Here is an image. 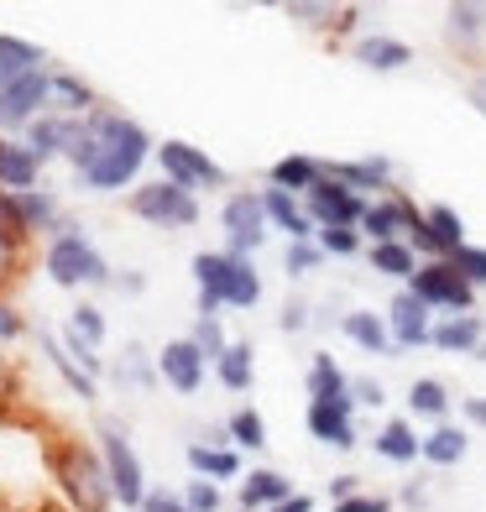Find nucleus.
Masks as SVG:
<instances>
[{
	"instance_id": "nucleus-44",
	"label": "nucleus",
	"mask_w": 486,
	"mask_h": 512,
	"mask_svg": "<svg viewBox=\"0 0 486 512\" xmlns=\"http://www.w3.org/2000/svg\"><path fill=\"white\" fill-rule=\"evenodd\" d=\"M319 262H324L319 241H288V251H283L288 277H309V272H319Z\"/></svg>"
},
{
	"instance_id": "nucleus-41",
	"label": "nucleus",
	"mask_w": 486,
	"mask_h": 512,
	"mask_svg": "<svg viewBox=\"0 0 486 512\" xmlns=\"http://www.w3.org/2000/svg\"><path fill=\"white\" fill-rule=\"evenodd\" d=\"M189 340L204 351V361H210V366L230 351V335L220 330V319H215V314H199V319H194V330H189Z\"/></svg>"
},
{
	"instance_id": "nucleus-13",
	"label": "nucleus",
	"mask_w": 486,
	"mask_h": 512,
	"mask_svg": "<svg viewBox=\"0 0 486 512\" xmlns=\"http://www.w3.org/2000/svg\"><path fill=\"white\" fill-rule=\"evenodd\" d=\"M48 89H53V74H32L11 89H0V136H27V126L48 115Z\"/></svg>"
},
{
	"instance_id": "nucleus-9",
	"label": "nucleus",
	"mask_w": 486,
	"mask_h": 512,
	"mask_svg": "<svg viewBox=\"0 0 486 512\" xmlns=\"http://www.w3.org/2000/svg\"><path fill=\"white\" fill-rule=\"evenodd\" d=\"M408 288L419 293L434 314H476V288L450 262H424L419 272H413Z\"/></svg>"
},
{
	"instance_id": "nucleus-35",
	"label": "nucleus",
	"mask_w": 486,
	"mask_h": 512,
	"mask_svg": "<svg viewBox=\"0 0 486 512\" xmlns=\"http://www.w3.org/2000/svg\"><path fill=\"white\" fill-rule=\"evenodd\" d=\"M304 387H309V403H340V398H351V377H345V371L335 366V356H324V351H314Z\"/></svg>"
},
{
	"instance_id": "nucleus-45",
	"label": "nucleus",
	"mask_w": 486,
	"mask_h": 512,
	"mask_svg": "<svg viewBox=\"0 0 486 512\" xmlns=\"http://www.w3.org/2000/svg\"><path fill=\"white\" fill-rule=\"evenodd\" d=\"M450 267L460 272V277H466V283L481 293L486 288V246H460L455 256H450Z\"/></svg>"
},
{
	"instance_id": "nucleus-31",
	"label": "nucleus",
	"mask_w": 486,
	"mask_h": 512,
	"mask_svg": "<svg viewBox=\"0 0 486 512\" xmlns=\"http://www.w3.org/2000/svg\"><path fill=\"white\" fill-rule=\"evenodd\" d=\"M471 450V429L466 424H434L424 434V465H434V471H450V465H460Z\"/></svg>"
},
{
	"instance_id": "nucleus-59",
	"label": "nucleus",
	"mask_w": 486,
	"mask_h": 512,
	"mask_svg": "<svg viewBox=\"0 0 486 512\" xmlns=\"http://www.w3.org/2000/svg\"><path fill=\"white\" fill-rule=\"evenodd\" d=\"M403 502L408 507H424V486H403Z\"/></svg>"
},
{
	"instance_id": "nucleus-27",
	"label": "nucleus",
	"mask_w": 486,
	"mask_h": 512,
	"mask_svg": "<svg viewBox=\"0 0 486 512\" xmlns=\"http://www.w3.org/2000/svg\"><path fill=\"white\" fill-rule=\"evenodd\" d=\"M351 58H356L361 68H372V74H398V68H408V63H413V48H408L403 37L372 32V37H361L356 48H351Z\"/></svg>"
},
{
	"instance_id": "nucleus-11",
	"label": "nucleus",
	"mask_w": 486,
	"mask_h": 512,
	"mask_svg": "<svg viewBox=\"0 0 486 512\" xmlns=\"http://www.w3.org/2000/svg\"><path fill=\"white\" fill-rule=\"evenodd\" d=\"M366 204H372V199L351 194V189H345V183H335L330 173H324V178L314 183V189L304 194V209H309L314 230H335V225H345V230H361Z\"/></svg>"
},
{
	"instance_id": "nucleus-34",
	"label": "nucleus",
	"mask_w": 486,
	"mask_h": 512,
	"mask_svg": "<svg viewBox=\"0 0 486 512\" xmlns=\"http://www.w3.org/2000/svg\"><path fill=\"white\" fill-rule=\"evenodd\" d=\"M42 356H48V366L68 382V392H74V398H84V403H95V398H100V382L89 377V371L63 351V340H58V335H42Z\"/></svg>"
},
{
	"instance_id": "nucleus-3",
	"label": "nucleus",
	"mask_w": 486,
	"mask_h": 512,
	"mask_svg": "<svg viewBox=\"0 0 486 512\" xmlns=\"http://www.w3.org/2000/svg\"><path fill=\"white\" fill-rule=\"evenodd\" d=\"M194 283H199V314H215V319H220V309H257L262 304V272L251 256L199 251Z\"/></svg>"
},
{
	"instance_id": "nucleus-16",
	"label": "nucleus",
	"mask_w": 486,
	"mask_h": 512,
	"mask_svg": "<svg viewBox=\"0 0 486 512\" xmlns=\"http://www.w3.org/2000/svg\"><path fill=\"white\" fill-rule=\"evenodd\" d=\"M283 16L293 21V27H304V32H319V37H345V32H356L361 6H335V0H288Z\"/></svg>"
},
{
	"instance_id": "nucleus-18",
	"label": "nucleus",
	"mask_w": 486,
	"mask_h": 512,
	"mask_svg": "<svg viewBox=\"0 0 486 512\" xmlns=\"http://www.w3.org/2000/svg\"><path fill=\"white\" fill-rule=\"evenodd\" d=\"M79 131H84V121H68V115H42V121H32L27 126V136H21V142L32 147V157L42 162V168H48L53 157H68L74 152V142H79Z\"/></svg>"
},
{
	"instance_id": "nucleus-21",
	"label": "nucleus",
	"mask_w": 486,
	"mask_h": 512,
	"mask_svg": "<svg viewBox=\"0 0 486 512\" xmlns=\"http://www.w3.org/2000/svg\"><path fill=\"white\" fill-rule=\"evenodd\" d=\"M429 345H434V351H445V356H481L486 319L481 314H439Z\"/></svg>"
},
{
	"instance_id": "nucleus-46",
	"label": "nucleus",
	"mask_w": 486,
	"mask_h": 512,
	"mask_svg": "<svg viewBox=\"0 0 486 512\" xmlns=\"http://www.w3.org/2000/svg\"><path fill=\"white\" fill-rule=\"evenodd\" d=\"M319 251L324 256H356L361 246H366V236H361V230H345V225H335V230H319Z\"/></svg>"
},
{
	"instance_id": "nucleus-38",
	"label": "nucleus",
	"mask_w": 486,
	"mask_h": 512,
	"mask_svg": "<svg viewBox=\"0 0 486 512\" xmlns=\"http://www.w3.org/2000/svg\"><path fill=\"white\" fill-rule=\"evenodd\" d=\"M27 418V387H21V371L0 356V424H21Z\"/></svg>"
},
{
	"instance_id": "nucleus-57",
	"label": "nucleus",
	"mask_w": 486,
	"mask_h": 512,
	"mask_svg": "<svg viewBox=\"0 0 486 512\" xmlns=\"http://www.w3.org/2000/svg\"><path fill=\"white\" fill-rule=\"evenodd\" d=\"M361 492V476H335L330 481V502H345V497H356Z\"/></svg>"
},
{
	"instance_id": "nucleus-48",
	"label": "nucleus",
	"mask_w": 486,
	"mask_h": 512,
	"mask_svg": "<svg viewBox=\"0 0 486 512\" xmlns=\"http://www.w3.org/2000/svg\"><path fill=\"white\" fill-rule=\"evenodd\" d=\"M58 340H63V351H68V356H74V361H79V366L89 371V377H95V382H100V371H105V361H100V351H95V345H84L79 335H68V330H63Z\"/></svg>"
},
{
	"instance_id": "nucleus-25",
	"label": "nucleus",
	"mask_w": 486,
	"mask_h": 512,
	"mask_svg": "<svg viewBox=\"0 0 486 512\" xmlns=\"http://www.w3.org/2000/svg\"><path fill=\"white\" fill-rule=\"evenodd\" d=\"M340 335L361 345L366 356H387V351H398L392 345V330H387V314L377 309H351V314H340Z\"/></svg>"
},
{
	"instance_id": "nucleus-33",
	"label": "nucleus",
	"mask_w": 486,
	"mask_h": 512,
	"mask_svg": "<svg viewBox=\"0 0 486 512\" xmlns=\"http://www.w3.org/2000/svg\"><path fill=\"white\" fill-rule=\"evenodd\" d=\"M366 262H372L377 277H392V283H413V272H419V251H413L408 241H382V246H366Z\"/></svg>"
},
{
	"instance_id": "nucleus-42",
	"label": "nucleus",
	"mask_w": 486,
	"mask_h": 512,
	"mask_svg": "<svg viewBox=\"0 0 486 512\" xmlns=\"http://www.w3.org/2000/svg\"><path fill=\"white\" fill-rule=\"evenodd\" d=\"M0 236H6L11 246H21V251H32V230H27V220H21V204H16L11 189H0Z\"/></svg>"
},
{
	"instance_id": "nucleus-47",
	"label": "nucleus",
	"mask_w": 486,
	"mask_h": 512,
	"mask_svg": "<svg viewBox=\"0 0 486 512\" xmlns=\"http://www.w3.org/2000/svg\"><path fill=\"white\" fill-rule=\"evenodd\" d=\"M183 502H189L194 512H220L225 507V497H220V481H189V486H183Z\"/></svg>"
},
{
	"instance_id": "nucleus-51",
	"label": "nucleus",
	"mask_w": 486,
	"mask_h": 512,
	"mask_svg": "<svg viewBox=\"0 0 486 512\" xmlns=\"http://www.w3.org/2000/svg\"><path fill=\"white\" fill-rule=\"evenodd\" d=\"M351 398H356V408H382L387 392H382L377 377H351Z\"/></svg>"
},
{
	"instance_id": "nucleus-43",
	"label": "nucleus",
	"mask_w": 486,
	"mask_h": 512,
	"mask_svg": "<svg viewBox=\"0 0 486 512\" xmlns=\"http://www.w3.org/2000/svg\"><path fill=\"white\" fill-rule=\"evenodd\" d=\"M121 382H131V387H142V392H152L162 377H157V361L147 366V351L142 345H131L126 351V361H121Z\"/></svg>"
},
{
	"instance_id": "nucleus-55",
	"label": "nucleus",
	"mask_w": 486,
	"mask_h": 512,
	"mask_svg": "<svg viewBox=\"0 0 486 512\" xmlns=\"http://www.w3.org/2000/svg\"><path fill=\"white\" fill-rule=\"evenodd\" d=\"M277 324H283L288 335H298V330H309V304H288V309H283V319H277Z\"/></svg>"
},
{
	"instance_id": "nucleus-10",
	"label": "nucleus",
	"mask_w": 486,
	"mask_h": 512,
	"mask_svg": "<svg viewBox=\"0 0 486 512\" xmlns=\"http://www.w3.org/2000/svg\"><path fill=\"white\" fill-rule=\"evenodd\" d=\"M419 225H424V209L413 204L403 189H392V194H382V199L366 204V215H361V236L372 241V246H382V241H408Z\"/></svg>"
},
{
	"instance_id": "nucleus-29",
	"label": "nucleus",
	"mask_w": 486,
	"mask_h": 512,
	"mask_svg": "<svg viewBox=\"0 0 486 512\" xmlns=\"http://www.w3.org/2000/svg\"><path fill=\"white\" fill-rule=\"evenodd\" d=\"M183 460H189V471L199 476V481H236L241 476V455L230 450V445H220V439H194L189 450H183Z\"/></svg>"
},
{
	"instance_id": "nucleus-30",
	"label": "nucleus",
	"mask_w": 486,
	"mask_h": 512,
	"mask_svg": "<svg viewBox=\"0 0 486 512\" xmlns=\"http://www.w3.org/2000/svg\"><path fill=\"white\" fill-rule=\"evenodd\" d=\"M377 455L387 465H413V460H424V434L408 424V418H387V424L377 429Z\"/></svg>"
},
{
	"instance_id": "nucleus-2",
	"label": "nucleus",
	"mask_w": 486,
	"mask_h": 512,
	"mask_svg": "<svg viewBox=\"0 0 486 512\" xmlns=\"http://www.w3.org/2000/svg\"><path fill=\"white\" fill-rule=\"evenodd\" d=\"M42 465H48L68 512H110L115 507V486L100 460V445L74 439V434H53V439H42Z\"/></svg>"
},
{
	"instance_id": "nucleus-52",
	"label": "nucleus",
	"mask_w": 486,
	"mask_h": 512,
	"mask_svg": "<svg viewBox=\"0 0 486 512\" xmlns=\"http://www.w3.org/2000/svg\"><path fill=\"white\" fill-rule=\"evenodd\" d=\"M335 512H392V502L387 497H372V492H356V497L335 502Z\"/></svg>"
},
{
	"instance_id": "nucleus-58",
	"label": "nucleus",
	"mask_w": 486,
	"mask_h": 512,
	"mask_svg": "<svg viewBox=\"0 0 486 512\" xmlns=\"http://www.w3.org/2000/svg\"><path fill=\"white\" fill-rule=\"evenodd\" d=\"M272 512H314V497H304V492H298V497H288V502H277Z\"/></svg>"
},
{
	"instance_id": "nucleus-17",
	"label": "nucleus",
	"mask_w": 486,
	"mask_h": 512,
	"mask_svg": "<svg viewBox=\"0 0 486 512\" xmlns=\"http://www.w3.org/2000/svg\"><path fill=\"white\" fill-rule=\"evenodd\" d=\"M304 424L319 445L330 450H356V398H340V403H309L304 408Z\"/></svg>"
},
{
	"instance_id": "nucleus-8",
	"label": "nucleus",
	"mask_w": 486,
	"mask_h": 512,
	"mask_svg": "<svg viewBox=\"0 0 486 512\" xmlns=\"http://www.w3.org/2000/svg\"><path fill=\"white\" fill-rule=\"evenodd\" d=\"M220 230H225V251H230V256H257L262 241H267V230H272L262 194H251V189L230 194V199L220 204Z\"/></svg>"
},
{
	"instance_id": "nucleus-40",
	"label": "nucleus",
	"mask_w": 486,
	"mask_h": 512,
	"mask_svg": "<svg viewBox=\"0 0 486 512\" xmlns=\"http://www.w3.org/2000/svg\"><path fill=\"white\" fill-rule=\"evenodd\" d=\"M68 335H79L84 345H105V335H110V324H105V309L100 304H79V309H68Z\"/></svg>"
},
{
	"instance_id": "nucleus-50",
	"label": "nucleus",
	"mask_w": 486,
	"mask_h": 512,
	"mask_svg": "<svg viewBox=\"0 0 486 512\" xmlns=\"http://www.w3.org/2000/svg\"><path fill=\"white\" fill-rule=\"evenodd\" d=\"M21 335H27V319H21V309L11 298H0V345H16Z\"/></svg>"
},
{
	"instance_id": "nucleus-7",
	"label": "nucleus",
	"mask_w": 486,
	"mask_h": 512,
	"mask_svg": "<svg viewBox=\"0 0 486 512\" xmlns=\"http://www.w3.org/2000/svg\"><path fill=\"white\" fill-rule=\"evenodd\" d=\"M157 162H162V178L178 183V189H225V168L194 142H178V136H168V142H157Z\"/></svg>"
},
{
	"instance_id": "nucleus-56",
	"label": "nucleus",
	"mask_w": 486,
	"mask_h": 512,
	"mask_svg": "<svg viewBox=\"0 0 486 512\" xmlns=\"http://www.w3.org/2000/svg\"><path fill=\"white\" fill-rule=\"evenodd\" d=\"M460 413H466V429H486V398H466Z\"/></svg>"
},
{
	"instance_id": "nucleus-14",
	"label": "nucleus",
	"mask_w": 486,
	"mask_h": 512,
	"mask_svg": "<svg viewBox=\"0 0 486 512\" xmlns=\"http://www.w3.org/2000/svg\"><path fill=\"white\" fill-rule=\"evenodd\" d=\"M387 330H392L398 351H419V345L434 340V309L413 288H398L387 298Z\"/></svg>"
},
{
	"instance_id": "nucleus-1",
	"label": "nucleus",
	"mask_w": 486,
	"mask_h": 512,
	"mask_svg": "<svg viewBox=\"0 0 486 512\" xmlns=\"http://www.w3.org/2000/svg\"><path fill=\"white\" fill-rule=\"evenodd\" d=\"M147 157H157V142L147 136V126L131 121V115H115L105 105L84 121L74 152H68V162L84 178V189H95V194H115L126 183H136V173L147 168Z\"/></svg>"
},
{
	"instance_id": "nucleus-53",
	"label": "nucleus",
	"mask_w": 486,
	"mask_h": 512,
	"mask_svg": "<svg viewBox=\"0 0 486 512\" xmlns=\"http://www.w3.org/2000/svg\"><path fill=\"white\" fill-rule=\"evenodd\" d=\"M466 100H471V110L486 121V68H476V74H471V84H466Z\"/></svg>"
},
{
	"instance_id": "nucleus-5",
	"label": "nucleus",
	"mask_w": 486,
	"mask_h": 512,
	"mask_svg": "<svg viewBox=\"0 0 486 512\" xmlns=\"http://www.w3.org/2000/svg\"><path fill=\"white\" fill-rule=\"evenodd\" d=\"M95 445H100V460L110 471V486H115V507H136V512H142L147 497H152V486H147V471H142V455H136L131 434L105 418V424L95 429Z\"/></svg>"
},
{
	"instance_id": "nucleus-39",
	"label": "nucleus",
	"mask_w": 486,
	"mask_h": 512,
	"mask_svg": "<svg viewBox=\"0 0 486 512\" xmlns=\"http://www.w3.org/2000/svg\"><path fill=\"white\" fill-rule=\"evenodd\" d=\"M225 439H230V445H241V450H262L267 445L262 413L257 408H236V413H230V424H225Z\"/></svg>"
},
{
	"instance_id": "nucleus-37",
	"label": "nucleus",
	"mask_w": 486,
	"mask_h": 512,
	"mask_svg": "<svg viewBox=\"0 0 486 512\" xmlns=\"http://www.w3.org/2000/svg\"><path fill=\"white\" fill-rule=\"evenodd\" d=\"M408 413L413 418H429V429L434 424H450V387L439 382V377H419L408 387Z\"/></svg>"
},
{
	"instance_id": "nucleus-20",
	"label": "nucleus",
	"mask_w": 486,
	"mask_h": 512,
	"mask_svg": "<svg viewBox=\"0 0 486 512\" xmlns=\"http://www.w3.org/2000/svg\"><path fill=\"white\" fill-rule=\"evenodd\" d=\"M445 42L460 58H481V48H486V6L481 0H455L445 11Z\"/></svg>"
},
{
	"instance_id": "nucleus-15",
	"label": "nucleus",
	"mask_w": 486,
	"mask_h": 512,
	"mask_svg": "<svg viewBox=\"0 0 486 512\" xmlns=\"http://www.w3.org/2000/svg\"><path fill=\"white\" fill-rule=\"evenodd\" d=\"M152 361H157V377L168 382L173 392H183V398H189V392H199V387H204V371H210V361H204V351H199L189 335L168 340Z\"/></svg>"
},
{
	"instance_id": "nucleus-49",
	"label": "nucleus",
	"mask_w": 486,
	"mask_h": 512,
	"mask_svg": "<svg viewBox=\"0 0 486 512\" xmlns=\"http://www.w3.org/2000/svg\"><path fill=\"white\" fill-rule=\"evenodd\" d=\"M21 267H27V251L21 246H11L6 236H0V298H6V288L21 277Z\"/></svg>"
},
{
	"instance_id": "nucleus-24",
	"label": "nucleus",
	"mask_w": 486,
	"mask_h": 512,
	"mask_svg": "<svg viewBox=\"0 0 486 512\" xmlns=\"http://www.w3.org/2000/svg\"><path fill=\"white\" fill-rule=\"evenodd\" d=\"M262 204H267V225L272 230H283L288 241H314L319 230L309 220V209L298 194H283V189H262Z\"/></svg>"
},
{
	"instance_id": "nucleus-22",
	"label": "nucleus",
	"mask_w": 486,
	"mask_h": 512,
	"mask_svg": "<svg viewBox=\"0 0 486 512\" xmlns=\"http://www.w3.org/2000/svg\"><path fill=\"white\" fill-rule=\"evenodd\" d=\"M37 183H42V162L32 157V147L21 136H0V189L32 194Z\"/></svg>"
},
{
	"instance_id": "nucleus-12",
	"label": "nucleus",
	"mask_w": 486,
	"mask_h": 512,
	"mask_svg": "<svg viewBox=\"0 0 486 512\" xmlns=\"http://www.w3.org/2000/svg\"><path fill=\"white\" fill-rule=\"evenodd\" d=\"M408 246L419 251V262H450L460 246H471L466 241V220H460L450 204H429L424 209V225L408 236Z\"/></svg>"
},
{
	"instance_id": "nucleus-36",
	"label": "nucleus",
	"mask_w": 486,
	"mask_h": 512,
	"mask_svg": "<svg viewBox=\"0 0 486 512\" xmlns=\"http://www.w3.org/2000/svg\"><path fill=\"white\" fill-rule=\"evenodd\" d=\"M215 377L225 392H251V382H257V351H251V340H230V351L215 361Z\"/></svg>"
},
{
	"instance_id": "nucleus-32",
	"label": "nucleus",
	"mask_w": 486,
	"mask_h": 512,
	"mask_svg": "<svg viewBox=\"0 0 486 512\" xmlns=\"http://www.w3.org/2000/svg\"><path fill=\"white\" fill-rule=\"evenodd\" d=\"M48 110H53V115H68V121H89L100 105H95V89H89L79 74H53Z\"/></svg>"
},
{
	"instance_id": "nucleus-4",
	"label": "nucleus",
	"mask_w": 486,
	"mask_h": 512,
	"mask_svg": "<svg viewBox=\"0 0 486 512\" xmlns=\"http://www.w3.org/2000/svg\"><path fill=\"white\" fill-rule=\"evenodd\" d=\"M42 272H48L58 288H105L110 283V262L79 225H63L58 236L42 246Z\"/></svg>"
},
{
	"instance_id": "nucleus-54",
	"label": "nucleus",
	"mask_w": 486,
	"mask_h": 512,
	"mask_svg": "<svg viewBox=\"0 0 486 512\" xmlns=\"http://www.w3.org/2000/svg\"><path fill=\"white\" fill-rule=\"evenodd\" d=\"M142 512H194V507H189V502H183V497H173V492H152Z\"/></svg>"
},
{
	"instance_id": "nucleus-19",
	"label": "nucleus",
	"mask_w": 486,
	"mask_h": 512,
	"mask_svg": "<svg viewBox=\"0 0 486 512\" xmlns=\"http://www.w3.org/2000/svg\"><path fill=\"white\" fill-rule=\"evenodd\" d=\"M324 173L335 183H345L351 194H392V162L387 157H351V162H324Z\"/></svg>"
},
{
	"instance_id": "nucleus-28",
	"label": "nucleus",
	"mask_w": 486,
	"mask_h": 512,
	"mask_svg": "<svg viewBox=\"0 0 486 512\" xmlns=\"http://www.w3.org/2000/svg\"><path fill=\"white\" fill-rule=\"evenodd\" d=\"M319 178H324V162H319V157L288 152V157H277L272 168H267V189H283V194H298V199H304Z\"/></svg>"
},
{
	"instance_id": "nucleus-6",
	"label": "nucleus",
	"mask_w": 486,
	"mask_h": 512,
	"mask_svg": "<svg viewBox=\"0 0 486 512\" xmlns=\"http://www.w3.org/2000/svg\"><path fill=\"white\" fill-rule=\"evenodd\" d=\"M126 209H131L136 220L157 225V230H189V225H199V194L178 189V183H168V178L136 183L131 199H126Z\"/></svg>"
},
{
	"instance_id": "nucleus-23",
	"label": "nucleus",
	"mask_w": 486,
	"mask_h": 512,
	"mask_svg": "<svg viewBox=\"0 0 486 512\" xmlns=\"http://www.w3.org/2000/svg\"><path fill=\"white\" fill-rule=\"evenodd\" d=\"M32 74H48V53L16 32H0V89H11Z\"/></svg>"
},
{
	"instance_id": "nucleus-26",
	"label": "nucleus",
	"mask_w": 486,
	"mask_h": 512,
	"mask_svg": "<svg viewBox=\"0 0 486 512\" xmlns=\"http://www.w3.org/2000/svg\"><path fill=\"white\" fill-rule=\"evenodd\" d=\"M288 497H298L293 492V481L283 476V471H251V476H241V492H236V502H241V512H272L277 502H288Z\"/></svg>"
}]
</instances>
